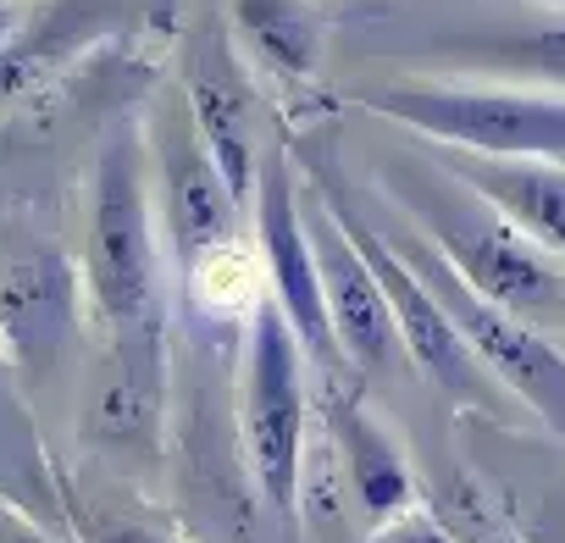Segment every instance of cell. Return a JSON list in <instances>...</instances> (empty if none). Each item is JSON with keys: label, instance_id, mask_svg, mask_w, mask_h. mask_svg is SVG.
Here are the masks:
<instances>
[{"label": "cell", "instance_id": "obj_1", "mask_svg": "<svg viewBox=\"0 0 565 543\" xmlns=\"http://www.w3.org/2000/svg\"><path fill=\"white\" fill-rule=\"evenodd\" d=\"M383 189L477 300L537 333L565 328V266L543 255L521 227H510L455 172H444L427 145L383 156Z\"/></svg>", "mask_w": 565, "mask_h": 543}, {"label": "cell", "instance_id": "obj_2", "mask_svg": "<svg viewBox=\"0 0 565 543\" xmlns=\"http://www.w3.org/2000/svg\"><path fill=\"white\" fill-rule=\"evenodd\" d=\"M78 278L106 339L167 333L161 222H156V194H150V145L139 123H117L100 139Z\"/></svg>", "mask_w": 565, "mask_h": 543}, {"label": "cell", "instance_id": "obj_3", "mask_svg": "<svg viewBox=\"0 0 565 543\" xmlns=\"http://www.w3.org/2000/svg\"><path fill=\"white\" fill-rule=\"evenodd\" d=\"M350 100L383 123L411 128L422 145L499 156V161H565V95L510 84H444L394 78L350 89Z\"/></svg>", "mask_w": 565, "mask_h": 543}, {"label": "cell", "instance_id": "obj_4", "mask_svg": "<svg viewBox=\"0 0 565 543\" xmlns=\"http://www.w3.org/2000/svg\"><path fill=\"white\" fill-rule=\"evenodd\" d=\"M300 161H306V172H311V194L339 216V227L355 238V249L366 255V266H372V278H377V289H383V300H388V311H394V322H399V339H405V355H411V366L433 383V388H444L449 400H460V405H477V411H488V416H499L504 411V400H499V383L482 372V361L466 350V339L455 333V322H449V311L427 295V284L416 278V272L405 266V255L372 227V216L350 200V189L333 178V156L328 150H311V145H300Z\"/></svg>", "mask_w": 565, "mask_h": 543}, {"label": "cell", "instance_id": "obj_5", "mask_svg": "<svg viewBox=\"0 0 565 543\" xmlns=\"http://www.w3.org/2000/svg\"><path fill=\"white\" fill-rule=\"evenodd\" d=\"M306 350L295 328L282 322L271 300L249 311V344H244V383H238V438L249 482L260 488L266 510L277 521H295L306 499Z\"/></svg>", "mask_w": 565, "mask_h": 543}, {"label": "cell", "instance_id": "obj_6", "mask_svg": "<svg viewBox=\"0 0 565 543\" xmlns=\"http://www.w3.org/2000/svg\"><path fill=\"white\" fill-rule=\"evenodd\" d=\"M372 227L405 255V266L427 284V295L449 311L455 333H460L466 350L482 361V372H488L499 388H510L532 416H543V422L565 438V355L554 350V339L537 333V328H526V322H515V317H504V311H493L488 300H477L416 227H405V222H394V216H388V222H372Z\"/></svg>", "mask_w": 565, "mask_h": 543}, {"label": "cell", "instance_id": "obj_7", "mask_svg": "<svg viewBox=\"0 0 565 543\" xmlns=\"http://www.w3.org/2000/svg\"><path fill=\"white\" fill-rule=\"evenodd\" d=\"M145 145H150V194H156V222L161 238L178 260V272H200L205 260L227 255L238 238V194L227 189L222 167L211 161L189 106L178 89L156 95L150 123H145Z\"/></svg>", "mask_w": 565, "mask_h": 543}, {"label": "cell", "instance_id": "obj_8", "mask_svg": "<svg viewBox=\"0 0 565 543\" xmlns=\"http://www.w3.org/2000/svg\"><path fill=\"white\" fill-rule=\"evenodd\" d=\"M255 238L266 255V278H271V306L282 311V322L295 328L306 361L322 372V383H344L350 361L333 339L328 322V300H322V272H317V249L306 233V200L295 183V161L289 145H271L255 167Z\"/></svg>", "mask_w": 565, "mask_h": 543}, {"label": "cell", "instance_id": "obj_9", "mask_svg": "<svg viewBox=\"0 0 565 543\" xmlns=\"http://www.w3.org/2000/svg\"><path fill=\"white\" fill-rule=\"evenodd\" d=\"M84 438L128 466H156L167 449V333H134V339H106L84 411H78Z\"/></svg>", "mask_w": 565, "mask_h": 543}, {"label": "cell", "instance_id": "obj_10", "mask_svg": "<svg viewBox=\"0 0 565 543\" xmlns=\"http://www.w3.org/2000/svg\"><path fill=\"white\" fill-rule=\"evenodd\" d=\"M178 95L211 150V161L222 167L227 189L238 194V205L255 200V78L233 45V29L227 23H200L189 40H183V62H178Z\"/></svg>", "mask_w": 565, "mask_h": 543}, {"label": "cell", "instance_id": "obj_11", "mask_svg": "<svg viewBox=\"0 0 565 543\" xmlns=\"http://www.w3.org/2000/svg\"><path fill=\"white\" fill-rule=\"evenodd\" d=\"M306 233H311V249H317V272H322V300H328V322H333V339L350 361V372L361 377H394L405 372V339H399V322L372 278L366 255L355 249V238L339 227V216L306 194Z\"/></svg>", "mask_w": 565, "mask_h": 543}, {"label": "cell", "instance_id": "obj_12", "mask_svg": "<svg viewBox=\"0 0 565 543\" xmlns=\"http://www.w3.org/2000/svg\"><path fill=\"white\" fill-rule=\"evenodd\" d=\"M78 266L62 249H29L0 272V355L23 377H45L78 333Z\"/></svg>", "mask_w": 565, "mask_h": 543}, {"label": "cell", "instance_id": "obj_13", "mask_svg": "<svg viewBox=\"0 0 565 543\" xmlns=\"http://www.w3.org/2000/svg\"><path fill=\"white\" fill-rule=\"evenodd\" d=\"M427 156L444 172H455L471 194H482L543 255L565 260V167H554V161H499V156H471V150H444V145H427Z\"/></svg>", "mask_w": 565, "mask_h": 543}, {"label": "cell", "instance_id": "obj_14", "mask_svg": "<svg viewBox=\"0 0 565 543\" xmlns=\"http://www.w3.org/2000/svg\"><path fill=\"white\" fill-rule=\"evenodd\" d=\"M328 427H333V444L344 455V471H350V488H355L366 521L394 526L399 515H411L416 510L411 466H405L394 433L361 405V394L350 383H328Z\"/></svg>", "mask_w": 565, "mask_h": 543}, {"label": "cell", "instance_id": "obj_15", "mask_svg": "<svg viewBox=\"0 0 565 543\" xmlns=\"http://www.w3.org/2000/svg\"><path fill=\"white\" fill-rule=\"evenodd\" d=\"M427 62H438L449 73H477V84L565 95V12L543 29H499V34L438 40L427 51Z\"/></svg>", "mask_w": 565, "mask_h": 543}, {"label": "cell", "instance_id": "obj_16", "mask_svg": "<svg viewBox=\"0 0 565 543\" xmlns=\"http://www.w3.org/2000/svg\"><path fill=\"white\" fill-rule=\"evenodd\" d=\"M233 45L249 51V62L277 78L289 95H306L322 67V18L311 0H227Z\"/></svg>", "mask_w": 565, "mask_h": 543}, {"label": "cell", "instance_id": "obj_17", "mask_svg": "<svg viewBox=\"0 0 565 543\" xmlns=\"http://www.w3.org/2000/svg\"><path fill=\"white\" fill-rule=\"evenodd\" d=\"M100 29H106V7H100V0H51V7H40L34 18H23L18 34L0 45V106L23 100L29 89H40Z\"/></svg>", "mask_w": 565, "mask_h": 543}, {"label": "cell", "instance_id": "obj_18", "mask_svg": "<svg viewBox=\"0 0 565 543\" xmlns=\"http://www.w3.org/2000/svg\"><path fill=\"white\" fill-rule=\"evenodd\" d=\"M84 543H167V537L122 515H84Z\"/></svg>", "mask_w": 565, "mask_h": 543}, {"label": "cell", "instance_id": "obj_19", "mask_svg": "<svg viewBox=\"0 0 565 543\" xmlns=\"http://www.w3.org/2000/svg\"><path fill=\"white\" fill-rule=\"evenodd\" d=\"M383 543H449V532H444L433 515L411 510V515H399V521L383 532Z\"/></svg>", "mask_w": 565, "mask_h": 543}, {"label": "cell", "instance_id": "obj_20", "mask_svg": "<svg viewBox=\"0 0 565 543\" xmlns=\"http://www.w3.org/2000/svg\"><path fill=\"white\" fill-rule=\"evenodd\" d=\"M18 23H23V18H18V0H0V45L18 34Z\"/></svg>", "mask_w": 565, "mask_h": 543}, {"label": "cell", "instance_id": "obj_21", "mask_svg": "<svg viewBox=\"0 0 565 543\" xmlns=\"http://www.w3.org/2000/svg\"><path fill=\"white\" fill-rule=\"evenodd\" d=\"M543 7H554V12H565V0H543Z\"/></svg>", "mask_w": 565, "mask_h": 543}, {"label": "cell", "instance_id": "obj_22", "mask_svg": "<svg viewBox=\"0 0 565 543\" xmlns=\"http://www.w3.org/2000/svg\"><path fill=\"white\" fill-rule=\"evenodd\" d=\"M7 372H12V366H7V355H0V377H7Z\"/></svg>", "mask_w": 565, "mask_h": 543}]
</instances>
